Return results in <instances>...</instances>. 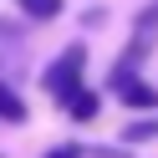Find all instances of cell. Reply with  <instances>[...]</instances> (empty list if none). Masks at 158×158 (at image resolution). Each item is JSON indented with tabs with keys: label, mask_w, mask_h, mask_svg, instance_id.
<instances>
[{
	"label": "cell",
	"mask_w": 158,
	"mask_h": 158,
	"mask_svg": "<svg viewBox=\"0 0 158 158\" xmlns=\"http://www.w3.org/2000/svg\"><path fill=\"white\" fill-rule=\"evenodd\" d=\"M61 107H66V117H77V123H92L102 102H97V92H87V87H77V92H66V97H61Z\"/></svg>",
	"instance_id": "cell-3"
},
{
	"label": "cell",
	"mask_w": 158,
	"mask_h": 158,
	"mask_svg": "<svg viewBox=\"0 0 158 158\" xmlns=\"http://www.w3.org/2000/svg\"><path fill=\"white\" fill-rule=\"evenodd\" d=\"M107 87H112V97H117L123 107H133V112H158V87L143 82V77H138V66L117 61L112 72H107Z\"/></svg>",
	"instance_id": "cell-1"
},
{
	"label": "cell",
	"mask_w": 158,
	"mask_h": 158,
	"mask_svg": "<svg viewBox=\"0 0 158 158\" xmlns=\"http://www.w3.org/2000/svg\"><path fill=\"white\" fill-rule=\"evenodd\" d=\"M15 5H21L31 21H56V15H61V0H15Z\"/></svg>",
	"instance_id": "cell-6"
},
{
	"label": "cell",
	"mask_w": 158,
	"mask_h": 158,
	"mask_svg": "<svg viewBox=\"0 0 158 158\" xmlns=\"http://www.w3.org/2000/svg\"><path fill=\"white\" fill-rule=\"evenodd\" d=\"M0 123H26V102L10 82H0Z\"/></svg>",
	"instance_id": "cell-4"
},
{
	"label": "cell",
	"mask_w": 158,
	"mask_h": 158,
	"mask_svg": "<svg viewBox=\"0 0 158 158\" xmlns=\"http://www.w3.org/2000/svg\"><path fill=\"white\" fill-rule=\"evenodd\" d=\"M148 138H158V112H153V117H138V123L123 127V143H148Z\"/></svg>",
	"instance_id": "cell-5"
},
{
	"label": "cell",
	"mask_w": 158,
	"mask_h": 158,
	"mask_svg": "<svg viewBox=\"0 0 158 158\" xmlns=\"http://www.w3.org/2000/svg\"><path fill=\"white\" fill-rule=\"evenodd\" d=\"M92 158H133V153H127V148H97Z\"/></svg>",
	"instance_id": "cell-9"
},
{
	"label": "cell",
	"mask_w": 158,
	"mask_h": 158,
	"mask_svg": "<svg viewBox=\"0 0 158 158\" xmlns=\"http://www.w3.org/2000/svg\"><path fill=\"white\" fill-rule=\"evenodd\" d=\"M82 72H87V46L77 41V46H66V51L41 72V87L56 97V102H61L66 92H77V87H82Z\"/></svg>",
	"instance_id": "cell-2"
},
{
	"label": "cell",
	"mask_w": 158,
	"mask_h": 158,
	"mask_svg": "<svg viewBox=\"0 0 158 158\" xmlns=\"http://www.w3.org/2000/svg\"><path fill=\"white\" fill-rule=\"evenodd\" d=\"M138 31H148V36H153V31H158V5H148V10H143V15H138Z\"/></svg>",
	"instance_id": "cell-7"
},
{
	"label": "cell",
	"mask_w": 158,
	"mask_h": 158,
	"mask_svg": "<svg viewBox=\"0 0 158 158\" xmlns=\"http://www.w3.org/2000/svg\"><path fill=\"white\" fill-rule=\"evenodd\" d=\"M82 153H87V148H77V143H61V148H51L46 158H82Z\"/></svg>",
	"instance_id": "cell-8"
}]
</instances>
